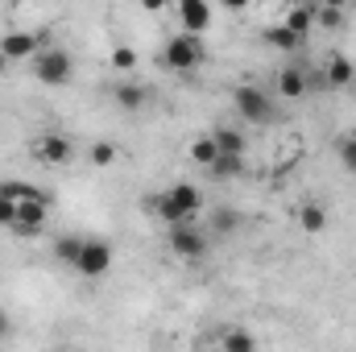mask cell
Here are the masks:
<instances>
[{"mask_svg": "<svg viewBox=\"0 0 356 352\" xmlns=\"http://www.w3.org/2000/svg\"><path fill=\"white\" fill-rule=\"evenodd\" d=\"M149 207L170 224H195V216L203 211V195H199V186L195 182H175V186H166L162 195H149Z\"/></svg>", "mask_w": 356, "mask_h": 352, "instance_id": "6da1fadb", "label": "cell"}, {"mask_svg": "<svg viewBox=\"0 0 356 352\" xmlns=\"http://www.w3.org/2000/svg\"><path fill=\"white\" fill-rule=\"evenodd\" d=\"M203 63H207V46L203 38H191V33H175L162 50V67L170 71H199Z\"/></svg>", "mask_w": 356, "mask_h": 352, "instance_id": "7a4b0ae2", "label": "cell"}, {"mask_svg": "<svg viewBox=\"0 0 356 352\" xmlns=\"http://www.w3.org/2000/svg\"><path fill=\"white\" fill-rule=\"evenodd\" d=\"M33 79L38 83H46V88H63V83H71V54L67 50H42L38 58H33Z\"/></svg>", "mask_w": 356, "mask_h": 352, "instance_id": "3957f363", "label": "cell"}, {"mask_svg": "<svg viewBox=\"0 0 356 352\" xmlns=\"http://www.w3.org/2000/svg\"><path fill=\"white\" fill-rule=\"evenodd\" d=\"M232 99H236V112H241L245 125H269V120H273V99H269L261 88H249V83H245V88H236Z\"/></svg>", "mask_w": 356, "mask_h": 352, "instance_id": "277c9868", "label": "cell"}, {"mask_svg": "<svg viewBox=\"0 0 356 352\" xmlns=\"http://www.w3.org/2000/svg\"><path fill=\"white\" fill-rule=\"evenodd\" d=\"M29 154H33L42 166H67V162L75 158V145H71L63 133H38L33 145H29Z\"/></svg>", "mask_w": 356, "mask_h": 352, "instance_id": "5b68a950", "label": "cell"}, {"mask_svg": "<svg viewBox=\"0 0 356 352\" xmlns=\"http://www.w3.org/2000/svg\"><path fill=\"white\" fill-rule=\"evenodd\" d=\"M170 253L182 257V262H199L207 253V228H199V224H178V228H170Z\"/></svg>", "mask_w": 356, "mask_h": 352, "instance_id": "8992f818", "label": "cell"}, {"mask_svg": "<svg viewBox=\"0 0 356 352\" xmlns=\"http://www.w3.org/2000/svg\"><path fill=\"white\" fill-rule=\"evenodd\" d=\"M112 245L108 241H83V249H79V262H75V269L83 273V278H104L108 269H112Z\"/></svg>", "mask_w": 356, "mask_h": 352, "instance_id": "52a82bcc", "label": "cell"}, {"mask_svg": "<svg viewBox=\"0 0 356 352\" xmlns=\"http://www.w3.org/2000/svg\"><path fill=\"white\" fill-rule=\"evenodd\" d=\"M207 25H211V4H203V0H178V33L199 38Z\"/></svg>", "mask_w": 356, "mask_h": 352, "instance_id": "ba28073f", "label": "cell"}, {"mask_svg": "<svg viewBox=\"0 0 356 352\" xmlns=\"http://www.w3.org/2000/svg\"><path fill=\"white\" fill-rule=\"evenodd\" d=\"M211 141H216L220 154H228V158H245V154H249V133L236 129V125H220V129H211Z\"/></svg>", "mask_w": 356, "mask_h": 352, "instance_id": "9c48e42d", "label": "cell"}, {"mask_svg": "<svg viewBox=\"0 0 356 352\" xmlns=\"http://www.w3.org/2000/svg\"><path fill=\"white\" fill-rule=\"evenodd\" d=\"M0 195L13 199V203H50V195H46L42 186L25 182V178H4V182H0Z\"/></svg>", "mask_w": 356, "mask_h": 352, "instance_id": "30bf717a", "label": "cell"}, {"mask_svg": "<svg viewBox=\"0 0 356 352\" xmlns=\"http://www.w3.org/2000/svg\"><path fill=\"white\" fill-rule=\"evenodd\" d=\"M282 25H286V29H290V33H294V38L302 42V38H307V33L315 29V4H290V8H286V21H282Z\"/></svg>", "mask_w": 356, "mask_h": 352, "instance_id": "8fae6325", "label": "cell"}, {"mask_svg": "<svg viewBox=\"0 0 356 352\" xmlns=\"http://www.w3.org/2000/svg\"><path fill=\"white\" fill-rule=\"evenodd\" d=\"M307 75L298 71V67H286V71H277V99H302L307 95Z\"/></svg>", "mask_w": 356, "mask_h": 352, "instance_id": "7c38bea8", "label": "cell"}, {"mask_svg": "<svg viewBox=\"0 0 356 352\" xmlns=\"http://www.w3.org/2000/svg\"><path fill=\"white\" fill-rule=\"evenodd\" d=\"M323 75H327V88H348L356 75L353 58H344V54H332L327 58V67H323Z\"/></svg>", "mask_w": 356, "mask_h": 352, "instance_id": "4fadbf2b", "label": "cell"}, {"mask_svg": "<svg viewBox=\"0 0 356 352\" xmlns=\"http://www.w3.org/2000/svg\"><path fill=\"white\" fill-rule=\"evenodd\" d=\"M220 352H257V336L245 328H224L220 332Z\"/></svg>", "mask_w": 356, "mask_h": 352, "instance_id": "5bb4252c", "label": "cell"}, {"mask_svg": "<svg viewBox=\"0 0 356 352\" xmlns=\"http://www.w3.org/2000/svg\"><path fill=\"white\" fill-rule=\"evenodd\" d=\"M191 162H195V166H203V170H211V166L220 162V145L211 141V133H203V137H195V141H191Z\"/></svg>", "mask_w": 356, "mask_h": 352, "instance_id": "9a60e30c", "label": "cell"}, {"mask_svg": "<svg viewBox=\"0 0 356 352\" xmlns=\"http://www.w3.org/2000/svg\"><path fill=\"white\" fill-rule=\"evenodd\" d=\"M298 224H302V232H311V237L327 232V211H323V203H302V207H298Z\"/></svg>", "mask_w": 356, "mask_h": 352, "instance_id": "2e32d148", "label": "cell"}, {"mask_svg": "<svg viewBox=\"0 0 356 352\" xmlns=\"http://www.w3.org/2000/svg\"><path fill=\"white\" fill-rule=\"evenodd\" d=\"M236 228H241V211H232V207H216L207 220V232H216V237H232Z\"/></svg>", "mask_w": 356, "mask_h": 352, "instance_id": "e0dca14e", "label": "cell"}, {"mask_svg": "<svg viewBox=\"0 0 356 352\" xmlns=\"http://www.w3.org/2000/svg\"><path fill=\"white\" fill-rule=\"evenodd\" d=\"M261 42H266V46H273V50H298V46H302V42H298V38H294V33H290L282 21L261 29Z\"/></svg>", "mask_w": 356, "mask_h": 352, "instance_id": "ac0fdd59", "label": "cell"}, {"mask_svg": "<svg viewBox=\"0 0 356 352\" xmlns=\"http://www.w3.org/2000/svg\"><path fill=\"white\" fill-rule=\"evenodd\" d=\"M112 99H116L124 112H137V108L145 104V88H141V83H116V88H112Z\"/></svg>", "mask_w": 356, "mask_h": 352, "instance_id": "d6986e66", "label": "cell"}, {"mask_svg": "<svg viewBox=\"0 0 356 352\" xmlns=\"http://www.w3.org/2000/svg\"><path fill=\"white\" fill-rule=\"evenodd\" d=\"M79 249H83L79 237H58V241H54V257H58L63 265H71V269H75V262H79Z\"/></svg>", "mask_w": 356, "mask_h": 352, "instance_id": "ffe728a7", "label": "cell"}, {"mask_svg": "<svg viewBox=\"0 0 356 352\" xmlns=\"http://www.w3.org/2000/svg\"><path fill=\"white\" fill-rule=\"evenodd\" d=\"M348 17H344V8H336V4H315V25H323V29H340Z\"/></svg>", "mask_w": 356, "mask_h": 352, "instance_id": "44dd1931", "label": "cell"}, {"mask_svg": "<svg viewBox=\"0 0 356 352\" xmlns=\"http://www.w3.org/2000/svg\"><path fill=\"white\" fill-rule=\"evenodd\" d=\"M336 158H340V166H344L348 175H356V133H348V137L336 141Z\"/></svg>", "mask_w": 356, "mask_h": 352, "instance_id": "7402d4cb", "label": "cell"}, {"mask_svg": "<svg viewBox=\"0 0 356 352\" xmlns=\"http://www.w3.org/2000/svg\"><path fill=\"white\" fill-rule=\"evenodd\" d=\"M211 178H236V175H245V158H228V154H220V162L207 170Z\"/></svg>", "mask_w": 356, "mask_h": 352, "instance_id": "603a6c76", "label": "cell"}, {"mask_svg": "<svg viewBox=\"0 0 356 352\" xmlns=\"http://www.w3.org/2000/svg\"><path fill=\"white\" fill-rule=\"evenodd\" d=\"M116 154H120V150H116L112 141H95V145H91V166H112Z\"/></svg>", "mask_w": 356, "mask_h": 352, "instance_id": "cb8c5ba5", "label": "cell"}, {"mask_svg": "<svg viewBox=\"0 0 356 352\" xmlns=\"http://www.w3.org/2000/svg\"><path fill=\"white\" fill-rule=\"evenodd\" d=\"M112 67H116V71H133V67H137V50H133V46H116V50H112Z\"/></svg>", "mask_w": 356, "mask_h": 352, "instance_id": "d4e9b609", "label": "cell"}, {"mask_svg": "<svg viewBox=\"0 0 356 352\" xmlns=\"http://www.w3.org/2000/svg\"><path fill=\"white\" fill-rule=\"evenodd\" d=\"M13 220H17V203H13V199H4V195H0V228H4V232H8V228H13Z\"/></svg>", "mask_w": 356, "mask_h": 352, "instance_id": "484cf974", "label": "cell"}, {"mask_svg": "<svg viewBox=\"0 0 356 352\" xmlns=\"http://www.w3.org/2000/svg\"><path fill=\"white\" fill-rule=\"evenodd\" d=\"M8 332H13V319H8V311H4V307H0V340H4V336H8Z\"/></svg>", "mask_w": 356, "mask_h": 352, "instance_id": "4316f807", "label": "cell"}, {"mask_svg": "<svg viewBox=\"0 0 356 352\" xmlns=\"http://www.w3.org/2000/svg\"><path fill=\"white\" fill-rule=\"evenodd\" d=\"M4 71H8V58H4V54H0V75H4Z\"/></svg>", "mask_w": 356, "mask_h": 352, "instance_id": "83f0119b", "label": "cell"}]
</instances>
